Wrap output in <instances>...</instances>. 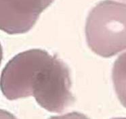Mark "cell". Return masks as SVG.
<instances>
[{
  "label": "cell",
  "mask_w": 126,
  "mask_h": 119,
  "mask_svg": "<svg viewBox=\"0 0 126 119\" xmlns=\"http://www.w3.org/2000/svg\"><path fill=\"white\" fill-rule=\"evenodd\" d=\"M48 119H90L88 116L84 115L83 114L77 112H73L70 113L66 114L61 116H51Z\"/></svg>",
  "instance_id": "5"
},
{
  "label": "cell",
  "mask_w": 126,
  "mask_h": 119,
  "mask_svg": "<svg viewBox=\"0 0 126 119\" xmlns=\"http://www.w3.org/2000/svg\"><path fill=\"white\" fill-rule=\"evenodd\" d=\"M68 67L56 56L35 49L9 61L1 75V89L10 100L33 96L42 108L60 113L75 102Z\"/></svg>",
  "instance_id": "1"
},
{
  "label": "cell",
  "mask_w": 126,
  "mask_h": 119,
  "mask_svg": "<svg viewBox=\"0 0 126 119\" xmlns=\"http://www.w3.org/2000/svg\"><path fill=\"white\" fill-rule=\"evenodd\" d=\"M126 119V118H124V117H118V118H113V119Z\"/></svg>",
  "instance_id": "6"
},
{
  "label": "cell",
  "mask_w": 126,
  "mask_h": 119,
  "mask_svg": "<svg viewBox=\"0 0 126 119\" xmlns=\"http://www.w3.org/2000/svg\"><path fill=\"white\" fill-rule=\"evenodd\" d=\"M112 79L118 99L126 108V52L115 61L112 70Z\"/></svg>",
  "instance_id": "4"
},
{
  "label": "cell",
  "mask_w": 126,
  "mask_h": 119,
  "mask_svg": "<svg viewBox=\"0 0 126 119\" xmlns=\"http://www.w3.org/2000/svg\"><path fill=\"white\" fill-rule=\"evenodd\" d=\"M54 0H1V30L9 34L27 32Z\"/></svg>",
  "instance_id": "3"
},
{
  "label": "cell",
  "mask_w": 126,
  "mask_h": 119,
  "mask_svg": "<svg viewBox=\"0 0 126 119\" xmlns=\"http://www.w3.org/2000/svg\"><path fill=\"white\" fill-rule=\"evenodd\" d=\"M85 36L89 48L100 57H111L126 49V3H98L88 14Z\"/></svg>",
  "instance_id": "2"
}]
</instances>
